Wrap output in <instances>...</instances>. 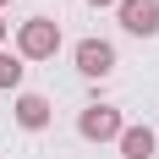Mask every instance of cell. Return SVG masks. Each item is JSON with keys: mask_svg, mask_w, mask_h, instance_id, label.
Instances as JSON below:
<instances>
[{"mask_svg": "<svg viewBox=\"0 0 159 159\" xmlns=\"http://www.w3.org/2000/svg\"><path fill=\"white\" fill-rule=\"evenodd\" d=\"M55 49H61V22H49V16L22 22V33H16V55L22 61H49Z\"/></svg>", "mask_w": 159, "mask_h": 159, "instance_id": "cell-1", "label": "cell"}, {"mask_svg": "<svg viewBox=\"0 0 159 159\" xmlns=\"http://www.w3.org/2000/svg\"><path fill=\"white\" fill-rule=\"evenodd\" d=\"M77 132L88 137V143H110V137H121V132H126V121H121V110H115V104H88V110H82V121H77Z\"/></svg>", "mask_w": 159, "mask_h": 159, "instance_id": "cell-2", "label": "cell"}, {"mask_svg": "<svg viewBox=\"0 0 159 159\" xmlns=\"http://www.w3.org/2000/svg\"><path fill=\"white\" fill-rule=\"evenodd\" d=\"M121 28L137 33V39H154L159 33V0H121Z\"/></svg>", "mask_w": 159, "mask_h": 159, "instance_id": "cell-3", "label": "cell"}, {"mask_svg": "<svg viewBox=\"0 0 159 159\" xmlns=\"http://www.w3.org/2000/svg\"><path fill=\"white\" fill-rule=\"evenodd\" d=\"M77 71L82 77H110L115 71V49L104 44V39H82L77 44Z\"/></svg>", "mask_w": 159, "mask_h": 159, "instance_id": "cell-4", "label": "cell"}, {"mask_svg": "<svg viewBox=\"0 0 159 159\" xmlns=\"http://www.w3.org/2000/svg\"><path fill=\"white\" fill-rule=\"evenodd\" d=\"M16 121H22L28 132L49 126V99H44V93H22V99H16Z\"/></svg>", "mask_w": 159, "mask_h": 159, "instance_id": "cell-5", "label": "cell"}, {"mask_svg": "<svg viewBox=\"0 0 159 159\" xmlns=\"http://www.w3.org/2000/svg\"><path fill=\"white\" fill-rule=\"evenodd\" d=\"M115 143H121V159H154V132L148 126H126Z\"/></svg>", "mask_w": 159, "mask_h": 159, "instance_id": "cell-6", "label": "cell"}, {"mask_svg": "<svg viewBox=\"0 0 159 159\" xmlns=\"http://www.w3.org/2000/svg\"><path fill=\"white\" fill-rule=\"evenodd\" d=\"M22 82V55H0V88H16Z\"/></svg>", "mask_w": 159, "mask_h": 159, "instance_id": "cell-7", "label": "cell"}, {"mask_svg": "<svg viewBox=\"0 0 159 159\" xmlns=\"http://www.w3.org/2000/svg\"><path fill=\"white\" fill-rule=\"evenodd\" d=\"M88 6H121V0H88Z\"/></svg>", "mask_w": 159, "mask_h": 159, "instance_id": "cell-8", "label": "cell"}, {"mask_svg": "<svg viewBox=\"0 0 159 159\" xmlns=\"http://www.w3.org/2000/svg\"><path fill=\"white\" fill-rule=\"evenodd\" d=\"M0 44H6V22H0Z\"/></svg>", "mask_w": 159, "mask_h": 159, "instance_id": "cell-9", "label": "cell"}, {"mask_svg": "<svg viewBox=\"0 0 159 159\" xmlns=\"http://www.w3.org/2000/svg\"><path fill=\"white\" fill-rule=\"evenodd\" d=\"M0 6H6V0H0Z\"/></svg>", "mask_w": 159, "mask_h": 159, "instance_id": "cell-10", "label": "cell"}]
</instances>
